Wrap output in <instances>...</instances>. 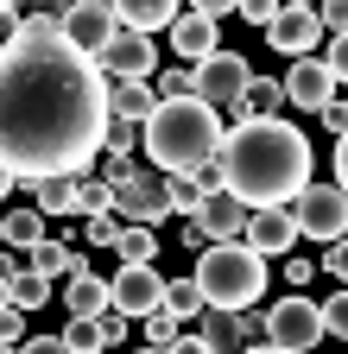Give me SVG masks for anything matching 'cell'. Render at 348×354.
<instances>
[{
    "instance_id": "cell-6",
    "label": "cell",
    "mask_w": 348,
    "mask_h": 354,
    "mask_svg": "<svg viewBox=\"0 0 348 354\" xmlns=\"http://www.w3.org/2000/svg\"><path fill=\"white\" fill-rule=\"evenodd\" d=\"M259 323H266V348H285V354H311L323 342L317 304L304 297V291H285L279 304H266V310H259Z\"/></svg>"
},
{
    "instance_id": "cell-33",
    "label": "cell",
    "mask_w": 348,
    "mask_h": 354,
    "mask_svg": "<svg viewBox=\"0 0 348 354\" xmlns=\"http://www.w3.org/2000/svg\"><path fill=\"white\" fill-rule=\"evenodd\" d=\"M57 13H64V7H45V13H26V19L13 26V38H57Z\"/></svg>"
},
{
    "instance_id": "cell-16",
    "label": "cell",
    "mask_w": 348,
    "mask_h": 354,
    "mask_svg": "<svg viewBox=\"0 0 348 354\" xmlns=\"http://www.w3.org/2000/svg\"><path fill=\"white\" fill-rule=\"evenodd\" d=\"M190 228H196L203 241H241V228H247V209H241L228 190H209V196H203V209L190 215Z\"/></svg>"
},
{
    "instance_id": "cell-34",
    "label": "cell",
    "mask_w": 348,
    "mask_h": 354,
    "mask_svg": "<svg viewBox=\"0 0 348 354\" xmlns=\"http://www.w3.org/2000/svg\"><path fill=\"white\" fill-rule=\"evenodd\" d=\"M120 228H127V221H120V215H89V221H82V234H89L95 247H108V253H114V241H120Z\"/></svg>"
},
{
    "instance_id": "cell-32",
    "label": "cell",
    "mask_w": 348,
    "mask_h": 354,
    "mask_svg": "<svg viewBox=\"0 0 348 354\" xmlns=\"http://www.w3.org/2000/svg\"><path fill=\"white\" fill-rule=\"evenodd\" d=\"M317 329H323V335H348V297H342V291H336L329 304H317Z\"/></svg>"
},
{
    "instance_id": "cell-17",
    "label": "cell",
    "mask_w": 348,
    "mask_h": 354,
    "mask_svg": "<svg viewBox=\"0 0 348 354\" xmlns=\"http://www.w3.org/2000/svg\"><path fill=\"white\" fill-rule=\"evenodd\" d=\"M102 102H108V120H127V127H146V114L158 108L146 82H102Z\"/></svg>"
},
{
    "instance_id": "cell-12",
    "label": "cell",
    "mask_w": 348,
    "mask_h": 354,
    "mask_svg": "<svg viewBox=\"0 0 348 354\" xmlns=\"http://www.w3.org/2000/svg\"><path fill=\"white\" fill-rule=\"evenodd\" d=\"M266 44H273V51H285L291 64H297V57H317V44H323V32H317V7H311V0H291V7H279V19L266 26Z\"/></svg>"
},
{
    "instance_id": "cell-41",
    "label": "cell",
    "mask_w": 348,
    "mask_h": 354,
    "mask_svg": "<svg viewBox=\"0 0 348 354\" xmlns=\"http://www.w3.org/2000/svg\"><path fill=\"white\" fill-rule=\"evenodd\" d=\"M317 120H323V127L336 133V140H342V127H348V108H342V102H329V108H317Z\"/></svg>"
},
{
    "instance_id": "cell-20",
    "label": "cell",
    "mask_w": 348,
    "mask_h": 354,
    "mask_svg": "<svg viewBox=\"0 0 348 354\" xmlns=\"http://www.w3.org/2000/svg\"><path fill=\"white\" fill-rule=\"evenodd\" d=\"M82 266H89V259H82V253H70L57 234H45V241H38L32 253H26V272H38V279H70V272H82Z\"/></svg>"
},
{
    "instance_id": "cell-29",
    "label": "cell",
    "mask_w": 348,
    "mask_h": 354,
    "mask_svg": "<svg viewBox=\"0 0 348 354\" xmlns=\"http://www.w3.org/2000/svg\"><path fill=\"white\" fill-rule=\"evenodd\" d=\"M102 152H108V158H134V152H140V127L108 120V127H102Z\"/></svg>"
},
{
    "instance_id": "cell-8",
    "label": "cell",
    "mask_w": 348,
    "mask_h": 354,
    "mask_svg": "<svg viewBox=\"0 0 348 354\" xmlns=\"http://www.w3.org/2000/svg\"><path fill=\"white\" fill-rule=\"evenodd\" d=\"M114 215L127 221V228H152V221H165L171 215V203H165V171L127 165V177L114 184Z\"/></svg>"
},
{
    "instance_id": "cell-35",
    "label": "cell",
    "mask_w": 348,
    "mask_h": 354,
    "mask_svg": "<svg viewBox=\"0 0 348 354\" xmlns=\"http://www.w3.org/2000/svg\"><path fill=\"white\" fill-rule=\"evenodd\" d=\"M241 19L247 26H273L279 19V0H241Z\"/></svg>"
},
{
    "instance_id": "cell-30",
    "label": "cell",
    "mask_w": 348,
    "mask_h": 354,
    "mask_svg": "<svg viewBox=\"0 0 348 354\" xmlns=\"http://www.w3.org/2000/svg\"><path fill=\"white\" fill-rule=\"evenodd\" d=\"M140 329H146V348H171L184 335V323L178 317H165V310H152V317H140Z\"/></svg>"
},
{
    "instance_id": "cell-18",
    "label": "cell",
    "mask_w": 348,
    "mask_h": 354,
    "mask_svg": "<svg viewBox=\"0 0 348 354\" xmlns=\"http://www.w3.org/2000/svg\"><path fill=\"white\" fill-rule=\"evenodd\" d=\"M64 310H70V323L102 317V310H108V279H95L89 266H82V272H70V285H64Z\"/></svg>"
},
{
    "instance_id": "cell-40",
    "label": "cell",
    "mask_w": 348,
    "mask_h": 354,
    "mask_svg": "<svg viewBox=\"0 0 348 354\" xmlns=\"http://www.w3.org/2000/svg\"><path fill=\"white\" fill-rule=\"evenodd\" d=\"M311 279H317V266H311V259H291V266H285V285H291V291H304Z\"/></svg>"
},
{
    "instance_id": "cell-4",
    "label": "cell",
    "mask_w": 348,
    "mask_h": 354,
    "mask_svg": "<svg viewBox=\"0 0 348 354\" xmlns=\"http://www.w3.org/2000/svg\"><path fill=\"white\" fill-rule=\"evenodd\" d=\"M203 310H228V317H241V310H259V297H266V259L247 253L241 241H209L196 253V272H190Z\"/></svg>"
},
{
    "instance_id": "cell-24",
    "label": "cell",
    "mask_w": 348,
    "mask_h": 354,
    "mask_svg": "<svg viewBox=\"0 0 348 354\" xmlns=\"http://www.w3.org/2000/svg\"><path fill=\"white\" fill-rule=\"evenodd\" d=\"M114 259H120V266H158V234H152V228H120Z\"/></svg>"
},
{
    "instance_id": "cell-36",
    "label": "cell",
    "mask_w": 348,
    "mask_h": 354,
    "mask_svg": "<svg viewBox=\"0 0 348 354\" xmlns=\"http://www.w3.org/2000/svg\"><path fill=\"white\" fill-rule=\"evenodd\" d=\"M26 342V317L19 310H0V348H19Z\"/></svg>"
},
{
    "instance_id": "cell-26",
    "label": "cell",
    "mask_w": 348,
    "mask_h": 354,
    "mask_svg": "<svg viewBox=\"0 0 348 354\" xmlns=\"http://www.w3.org/2000/svg\"><path fill=\"white\" fill-rule=\"evenodd\" d=\"M158 310H165V317H178V323H196L203 297H196V285H190V279H165V297H158Z\"/></svg>"
},
{
    "instance_id": "cell-44",
    "label": "cell",
    "mask_w": 348,
    "mask_h": 354,
    "mask_svg": "<svg viewBox=\"0 0 348 354\" xmlns=\"http://www.w3.org/2000/svg\"><path fill=\"white\" fill-rule=\"evenodd\" d=\"M7 285H13V279H0V310H7Z\"/></svg>"
},
{
    "instance_id": "cell-10",
    "label": "cell",
    "mask_w": 348,
    "mask_h": 354,
    "mask_svg": "<svg viewBox=\"0 0 348 354\" xmlns=\"http://www.w3.org/2000/svg\"><path fill=\"white\" fill-rule=\"evenodd\" d=\"M95 76L102 82H152L158 76V44L140 38V32H114L108 51L95 57Z\"/></svg>"
},
{
    "instance_id": "cell-14",
    "label": "cell",
    "mask_w": 348,
    "mask_h": 354,
    "mask_svg": "<svg viewBox=\"0 0 348 354\" xmlns=\"http://www.w3.org/2000/svg\"><path fill=\"white\" fill-rule=\"evenodd\" d=\"M241 247L259 253V259H285V253L297 247V221H291V209H253L247 228H241Z\"/></svg>"
},
{
    "instance_id": "cell-7",
    "label": "cell",
    "mask_w": 348,
    "mask_h": 354,
    "mask_svg": "<svg viewBox=\"0 0 348 354\" xmlns=\"http://www.w3.org/2000/svg\"><path fill=\"white\" fill-rule=\"evenodd\" d=\"M291 221H297V241H342V228H348V196H342V184H304L297 190V203H291Z\"/></svg>"
},
{
    "instance_id": "cell-3",
    "label": "cell",
    "mask_w": 348,
    "mask_h": 354,
    "mask_svg": "<svg viewBox=\"0 0 348 354\" xmlns=\"http://www.w3.org/2000/svg\"><path fill=\"white\" fill-rule=\"evenodd\" d=\"M222 120H215V108L203 102H158L140 127V146L152 158V171L165 177H184V171H209L215 152H222Z\"/></svg>"
},
{
    "instance_id": "cell-27",
    "label": "cell",
    "mask_w": 348,
    "mask_h": 354,
    "mask_svg": "<svg viewBox=\"0 0 348 354\" xmlns=\"http://www.w3.org/2000/svg\"><path fill=\"white\" fill-rule=\"evenodd\" d=\"M38 304H51V279H38V272H19L13 285H7V310H38Z\"/></svg>"
},
{
    "instance_id": "cell-39",
    "label": "cell",
    "mask_w": 348,
    "mask_h": 354,
    "mask_svg": "<svg viewBox=\"0 0 348 354\" xmlns=\"http://www.w3.org/2000/svg\"><path fill=\"white\" fill-rule=\"evenodd\" d=\"M323 272H329V279H342V272H348V247H342V241H329V247H323Z\"/></svg>"
},
{
    "instance_id": "cell-1",
    "label": "cell",
    "mask_w": 348,
    "mask_h": 354,
    "mask_svg": "<svg viewBox=\"0 0 348 354\" xmlns=\"http://www.w3.org/2000/svg\"><path fill=\"white\" fill-rule=\"evenodd\" d=\"M102 127V76L64 38H13L0 51V171L13 184L89 171Z\"/></svg>"
},
{
    "instance_id": "cell-13",
    "label": "cell",
    "mask_w": 348,
    "mask_h": 354,
    "mask_svg": "<svg viewBox=\"0 0 348 354\" xmlns=\"http://www.w3.org/2000/svg\"><path fill=\"white\" fill-rule=\"evenodd\" d=\"M279 95H285L297 114H317V108H329V102H336V76H329L317 57H297V64L279 76Z\"/></svg>"
},
{
    "instance_id": "cell-23",
    "label": "cell",
    "mask_w": 348,
    "mask_h": 354,
    "mask_svg": "<svg viewBox=\"0 0 348 354\" xmlns=\"http://www.w3.org/2000/svg\"><path fill=\"white\" fill-rule=\"evenodd\" d=\"M0 234H7L0 247H13V253H32V247L45 241L51 228H45V215H38V209H13V215H0Z\"/></svg>"
},
{
    "instance_id": "cell-19",
    "label": "cell",
    "mask_w": 348,
    "mask_h": 354,
    "mask_svg": "<svg viewBox=\"0 0 348 354\" xmlns=\"http://www.w3.org/2000/svg\"><path fill=\"white\" fill-rule=\"evenodd\" d=\"M209 190H215V165L209 171H184V177H165V203H171V215H184V221L203 209Z\"/></svg>"
},
{
    "instance_id": "cell-47",
    "label": "cell",
    "mask_w": 348,
    "mask_h": 354,
    "mask_svg": "<svg viewBox=\"0 0 348 354\" xmlns=\"http://www.w3.org/2000/svg\"><path fill=\"white\" fill-rule=\"evenodd\" d=\"M0 354H13V348H0Z\"/></svg>"
},
{
    "instance_id": "cell-2",
    "label": "cell",
    "mask_w": 348,
    "mask_h": 354,
    "mask_svg": "<svg viewBox=\"0 0 348 354\" xmlns=\"http://www.w3.org/2000/svg\"><path fill=\"white\" fill-rule=\"evenodd\" d=\"M304 184H317V158L304 127L291 120H253L235 127L215 152V190H228L247 215L253 209H291Z\"/></svg>"
},
{
    "instance_id": "cell-5",
    "label": "cell",
    "mask_w": 348,
    "mask_h": 354,
    "mask_svg": "<svg viewBox=\"0 0 348 354\" xmlns=\"http://www.w3.org/2000/svg\"><path fill=\"white\" fill-rule=\"evenodd\" d=\"M114 32H120L114 0H64V13H57V38L70 44L82 64H95V57L108 51V38H114Z\"/></svg>"
},
{
    "instance_id": "cell-15",
    "label": "cell",
    "mask_w": 348,
    "mask_h": 354,
    "mask_svg": "<svg viewBox=\"0 0 348 354\" xmlns=\"http://www.w3.org/2000/svg\"><path fill=\"white\" fill-rule=\"evenodd\" d=\"M215 32H222V26H215L209 13H196V7L171 19V51L184 57V70H196L203 57H215V51H222V44H215Z\"/></svg>"
},
{
    "instance_id": "cell-48",
    "label": "cell",
    "mask_w": 348,
    "mask_h": 354,
    "mask_svg": "<svg viewBox=\"0 0 348 354\" xmlns=\"http://www.w3.org/2000/svg\"><path fill=\"white\" fill-rule=\"evenodd\" d=\"M0 241H7V234H0Z\"/></svg>"
},
{
    "instance_id": "cell-9",
    "label": "cell",
    "mask_w": 348,
    "mask_h": 354,
    "mask_svg": "<svg viewBox=\"0 0 348 354\" xmlns=\"http://www.w3.org/2000/svg\"><path fill=\"white\" fill-rule=\"evenodd\" d=\"M190 82H196V102L222 114V108L241 102V88L253 82V64H247L241 51H215V57H203V64L190 70Z\"/></svg>"
},
{
    "instance_id": "cell-37",
    "label": "cell",
    "mask_w": 348,
    "mask_h": 354,
    "mask_svg": "<svg viewBox=\"0 0 348 354\" xmlns=\"http://www.w3.org/2000/svg\"><path fill=\"white\" fill-rule=\"evenodd\" d=\"M95 329H102V348L114 354V342L127 335V317H114V310H102V317H95Z\"/></svg>"
},
{
    "instance_id": "cell-45",
    "label": "cell",
    "mask_w": 348,
    "mask_h": 354,
    "mask_svg": "<svg viewBox=\"0 0 348 354\" xmlns=\"http://www.w3.org/2000/svg\"><path fill=\"white\" fill-rule=\"evenodd\" d=\"M247 354H285V348H247Z\"/></svg>"
},
{
    "instance_id": "cell-42",
    "label": "cell",
    "mask_w": 348,
    "mask_h": 354,
    "mask_svg": "<svg viewBox=\"0 0 348 354\" xmlns=\"http://www.w3.org/2000/svg\"><path fill=\"white\" fill-rule=\"evenodd\" d=\"M165 354H209V348H203V342H196V335H178V342H171V348H165Z\"/></svg>"
},
{
    "instance_id": "cell-21",
    "label": "cell",
    "mask_w": 348,
    "mask_h": 354,
    "mask_svg": "<svg viewBox=\"0 0 348 354\" xmlns=\"http://www.w3.org/2000/svg\"><path fill=\"white\" fill-rule=\"evenodd\" d=\"M190 335H196L209 354H241V329H235V317H228V310H196Z\"/></svg>"
},
{
    "instance_id": "cell-43",
    "label": "cell",
    "mask_w": 348,
    "mask_h": 354,
    "mask_svg": "<svg viewBox=\"0 0 348 354\" xmlns=\"http://www.w3.org/2000/svg\"><path fill=\"white\" fill-rule=\"evenodd\" d=\"M7 190H13V177H7V171H0V196H7Z\"/></svg>"
},
{
    "instance_id": "cell-31",
    "label": "cell",
    "mask_w": 348,
    "mask_h": 354,
    "mask_svg": "<svg viewBox=\"0 0 348 354\" xmlns=\"http://www.w3.org/2000/svg\"><path fill=\"white\" fill-rule=\"evenodd\" d=\"M57 342H64L70 354H102V329H95V317H89V323H70Z\"/></svg>"
},
{
    "instance_id": "cell-22",
    "label": "cell",
    "mask_w": 348,
    "mask_h": 354,
    "mask_svg": "<svg viewBox=\"0 0 348 354\" xmlns=\"http://www.w3.org/2000/svg\"><path fill=\"white\" fill-rule=\"evenodd\" d=\"M241 120L253 127V120H279V108H285V95H279V76H253L247 88H241Z\"/></svg>"
},
{
    "instance_id": "cell-38",
    "label": "cell",
    "mask_w": 348,
    "mask_h": 354,
    "mask_svg": "<svg viewBox=\"0 0 348 354\" xmlns=\"http://www.w3.org/2000/svg\"><path fill=\"white\" fill-rule=\"evenodd\" d=\"M13 354H70V348H64L57 335H26V342H19Z\"/></svg>"
},
{
    "instance_id": "cell-28",
    "label": "cell",
    "mask_w": 348,
    "mask_h": 354,
    "mask_svg": "<svg viewBox=\"0 0 348 354\" xmlns=\"http://www.w3.org/2000/svg\"><path fill=\"white\" fill-rule=\"evenodd\" d=\"M32 190H38V215H70L76 209V177H45Z\"/></svg>"
},
{
    "instance_id": "cell-46",
    "label": "cell",
    "mask_w": 348,
    "mask_h": 354,
    "mask_svg": "<svg viewBox=\"0 0 348 354\" xmlns=\"http://www.w3.org/2000/svg\"><path fill=\"white\" fill-rule=\"evenodd\" d=\"M7 13H13V7H7V0H0V19H7Z\"/></svg>"
},
{
    "instance_id": "cell-49",
    "label": "cell",
    "mask_w": 348,
    "mask_h": 354,
    "mask_svg": "<svg viewBox=\"0 0 348 354\" xmlns=\"http://www.w3.org/2000/svg\"><path fill=\"white\" fill-rule=\"evenodd\" d=\"M102 354H108V348H102Z\"/></svg>"
},
{
    "instance_id": "cell-11",
    "label": "cell",
    "mask_w": 348,
    "mask_h": 354,
    "mask_svg": "<svg viewBox=\"0 0 348 354\" xmlns=\"http://www.w3.org/2000/svg\"><path fill=\"white\" fill-rule=\"evenodd\" d=\"M158 297H165L158 266H120V272L108 279V310H114V317H127V323L152 317V310H158Z\"/></svg>"
},
{
    "instance_id": "cell-25",
    "label": "cell",
    "mask_w": 348,
    "mask_h": 354,
    "mask_svg": "<svg viewBox=\"0 0 348 354\" xmlns=\"http://www.w3.org/2000/svg\"><path fill=\"white\" fill-rule=\"evenodd\" d=\"M76 215L89 221V215H114V190L102 184L95 171H76Z\"/></svg>"
}]
</instances>
